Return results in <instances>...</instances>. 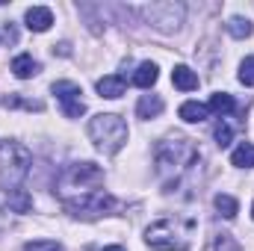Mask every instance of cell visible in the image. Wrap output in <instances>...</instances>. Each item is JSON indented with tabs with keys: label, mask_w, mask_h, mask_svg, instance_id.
<instances>
[{
	"label": "cell",
	"mask_w": 254,
	"mask_h": 251,
	"mask_svg": "<svg viewBox=\"0 0 254 251\" xmlns=\"http://www.w3.org/2000/svg\"><path fill=\"white\" fill-rule=\"evenodd\" d=\"M133 83H136L139 89H151V86L157 83V65L142 63L139 68H136V74H133Z\"/></svg>",
	"instance_id": "9a60e30c"
},
{
	"label": "cell",
	"mask_w": 254,
	"mask_h": 251,
	"mask_svg": "<svg viewBox=\"0 0 254 251\" xmlns=\"http://www.w3.org/2000/svg\"><path fill=\"white\" fill-rule=\"evenodd\" d=\"M163 98L160 95H142L139 98V104H136V116L139 119H157L160 113H163Z\"/></svg>",
	"instance_id": "8fae6325"
},
{
	"label": "cell",
	"mask_w": 254,
	"mask_h": 251,
	"mask_svg": "<svg viewBox=\"0 0 254 251\" xmlns=\"http://www.w3.org/2000/svg\"><path fill=\"white\" fill-rule=\"evenodd\" d=\"M207 107L204 104H198V101H187L184 107H181V119L184 122H190V125H198V122H204L207 119Z\"/></svg>",
	"instance_id": "2e32d148"
},
{
	"label": "cell",
	"mask_w": 254,
	"mask_h": 251,
	"mask_svg": "<svg viewBox=\"0 0 254 251\" xmlns=\"http://www.w3.org/2000/svg\"><path fill=\"white\" fill-rule=\"evenodd\" d=\"M145 243H148L154 251H187L190 249L187 234H184L172 219H160V222H154V225L145 231Z\"/></svg>",
	"instance_id": "8992f818"
},
{
	"label": "cell",
	"mask_w": 254,
	"mask_h": 251,
	"mask_svg": "<svg viewBox=\"0 0 254 251\" xmlns=\"http://www.w3.org/2000/svg\"><path fill=\"white\" fill-rule=\"evenodd\" d=\"M231 136H234V130H231L228 122H219V125L213 127V139H216L219 148H228V145H231Z\"/></svg>",
	"instance_id": "7402d4cb"
},
{
	"label": "cell",
	"mask_w": 254,
	"mask_h": 251,
	"mask_svg": "<svg viewBox=\"0 0 254 251\" xmlns=\"http://www.w3.org/2000/svg\"><path fill=\"white\" fill-rule=\"evenodd\" d=\"M6 201H9V207L15 210V213H27L30 207H33V198L27 195V189H12V192H6Z\"/></svg>",
	"instance_id": "e0dca14e"
},
{
	"label": "cell",
	"mask_w": 254,
	"mask_h": 251,
	"mask_svg": "<svg viewBox=\"0 0 254 251\" xmlns=\"http://www.w3.org/2000/svg\"><path fill=\"white\" fill-rule=\"evenodd\" d=\"M225 27H228V33H231L234 39H249V36H252V21H249V18H240V15H234Z\"/></svg>",
	"instance_id": "d6986e66"
},
{
	"label": "cell",
	"mask_w": 254,
	"mask_h": 251,
	"mask_svg": "<svg viewBox=\"0 0 254 251\" xmlns=\"http://www.w3.org/2000/svg\"><path fill=\"white\" fill-rule=\"evenodd\" d=\"M252 219H254V207H252Z\"/></svg>",
	"instance_id": "4316f807"
},
{
	"label": "cell",
	"mask_w": 254,
	"mask_h": 251,
	"mask_svg": "<svg viewBox=\"0 0 254 251\" xmlns=\"http://www.w3.org/2000/svg\"><path fill=\"white\" fill-rule=\"evenodd\" d=\"M213 204H216V210H219L225 219H234V216H237V210H240L237 198H231V195H222V192L213 198Z\"/></svg>",
	"instance_id": "44dd1931"
},
{
	"label": "cell",
	"mask_w": 254,
	"mask_h": 251,
	"mask_svg": "<svg viewBox=\"0 0 254 251\" xmlns=\"http://www.w3.org/2000/svg\"><path fill=\"white\" fill-rule=\"evenodd\" d=\"M184 6L181 3H151V6H142V15H145V21L148 24H154L157 30H163V33H172V30H178L181 24H184Z\"/></svg>",
	"instance_id": "52a82bcc"
},
{
	"label": "cell",
	"mask_w": 254,
	"mask_h": 251,
	"mask_svg": "<svg viewBox=\"0 0 254 251\" xmlns=\"http://www.w3.org/2000/svg\"><path fill=\"white\" fill-rule=\"evenodd\" d=\"M24 251H63V246L57 240H33L24 246Z\"/></svg>",
	"instance_id": "603a6c76"
},
{
	"label": "cell",
	"mask_w": 254,
	"mask_h": 251,
	"mask_svg": "<svg viewBox=\"0 0 254 251\" xmlns=\"http://www.w3.org/2000/svg\"><path fill=\"white\" fill-rule=\"evenodd\" d=\"M101 251H125L122 246H110V249H101Z\"/></svg>",
	"instance_id": "484cf974"
},
{
	"label": "cell",
	"mask_w": 254,
	"mask_h": 251,
	"mask_svg": "<svg viewBox=\"0 0 254 251\" xmlns=\"http://www.w3.org/2000/svg\"><path fill=\"white\" fill-rule=\"evenodd\" d=\"M195 157H198V151H195L192 139H187V136H169V139H163L157 145V166H160V172L184 169V166L195 163Z\"/></svg>",
	"instance_id": "5b68a950"
},
{
	"label": "cell",
	"mask_w": 254,
	"mask_h": 251,
	"mask_svg": "<svg viewBox=\"0 0 254 251\" xmlns=\"http://www.w3.org/2000/svg\"><path fill=\"white\" fill-rule=\"evenodd\" d=\"M12 71H15V77H18V80H30V77H36V74L42 71V65L36 63L30 54H21V57H15V60H12Z\"/></svg>",
	"instance_id": "4fadbf2b"
},
{
	"label": "cell",
	"mask_w": 254,
	"mask_h": 251,
	"mask_svg": "<svg viewBox=\"0 0 254 251\" xmlns=\"http://www.w3.org/2000/svg\"><path fill=\"white\" fill-rule=\"evenodd\" d=\"M30 166H33V157L21 142H15V139L0 142V187H3V192L21 189L24 178L30 175Z\"/></svg>",
	"instance_id": "6da1fadb"
},
{
	"label": "cell",
	"mask_w": 254,
	"mask_h": 251,
	"mask_svg": "<svg viewBox=\"0 0 254 251\" xmlns=\"http://www.w3.org/2000/svg\"><path fill=\"white\" fill-rule=\"evenodd\" d=\"M207 251H243V246H240L231 234H216V237L210 240Z\"/></svg>",
	"instance_id": "ffe728a7"
},
{
	"label": "cell",
	"mask_w": 254,
	"mask_h": 251,
	"mask_svg": "<svg viewBox=\"0 0 254 251\" xmlns=\"http://www.w3.org/2000/svg\"><path fill=\"white\" fill-rule=\"evenodd\" d=\"M95 89H98L101 98L116 101V98L125 95V77H122V74H107V77H101V80L95 83Z\"/></svg>",
	"instance_id": "30bf717a"
},
{
	"label": "cell",
	"mask_w": 254,
	"mask_h": 251,
	"mask_svg": "<svg viewBox=\"0 0 254 251\" xmlns=\"http://www.w3.org/2000/svg\"><path fill=\"white\" fill-rule=\"evenodd\" d=\"M231 163H234L237 169H252L254 166V145L252 142H240L237 151L231 154Z\"/></svg>",
	"instance_id": "5bb4252c"
},
{
	"label": "cell",
	"mask_w": 254,
	"mask_h": 251,
	"mask_svg": "<svg viewBox=\"0 0 254 251\" xmlns=\"http://www.w3.org/2000/svg\"><path fill=\"white\" fill-rule=\"evenodd\" d=\"M240 83L243 86H254V57H246L240 65Z\"/></svg>",
	"instance_id": "cb8c5ba5"
},
{
	"label": "cell",
	"mask_w": 254,
	"mask_h": 251,
	"mask_svg": "<svg viewBox=\"0 0 254 251\" xmlns=\"http://www.w3.org/2000/svg\"><path fill=\"white\" fill-rule=\"evenodd\" d=\"M54 95L60 98V104H63V113L68 119H80L83 113H86V104H83V92H80V86L77 83H71V80H60V83H54Z\"/></svg>",
	"instance_id": "ba28073f"
},
{
	"label": "cell",
	"mask_w": 254,
	"mask_h": 251,
	"mask_svg": "<svg viewBox=\"0 0 254 251\" xmlns=\"http://www.w3.org/2000/svg\"><path fill=\"white\" fill-rule=\"evenodd\" d=\"M63 207L77 219H101V216L113 213L119 207V201L107 189H92V192H83V195L63 198Z\"/></svg>",
	"instance_id": "3957f363"
},
{
	"label": "cell",
	"mask_w": 254,
	"mask_h": 251,
	"mask_svg": "<svg viewBox=\"0 0 254 251\" xmlns=\"http://www.w3.org/2000/svg\"><path fill=\"white\" fill-rule=\"evenodd\" d=\"M89 136H92L98 151L119 154L127 142V125H125V119L116 116V113H101V116H95L89 122Z\"/></svg>",
	"instance_id": "7a4b0ae2"
},
{
	"label": "cell",
	"mask_w": 254,
	"mask_h": 251,
	"mask_svg": "<svg viewBox=\"0 0 254 251\" xmlns=\"http://www.w3.org/2000/svg\"><path fill=\"white\" fill-rule=\"evenodd\" d=\"M234 107H237V104H234V98H231L228 92H216V95L210 98V107H207V110L216 113V116H228Z\"/></svg>",
	"instance_id": "ac0fdd59"
},
{
	"label": "cell",
	"mask_w": 254,
	"mask_h": 251,
	"mask_svg": "<svg viewBox=\"0 0 254 251\" xmlns=\"http://www.w3.org/2000/svg\"><path fill=\"white\" fill-rule=\"evenodd\" d=\"M6 228V216H3V210H0V231Z\"/></svg>",
	"instance_id": "d4e9b609"
},
{
	"label": "cell",
	"mask_w": 254,
	"mask_h": 251,
	"mask_svg": "<svg viewBox=\"0 0 254 251\" xmlns=\"http://www.w3.org/2000/svg\"><path fill=\"white\" fill-rule=\"evenodd\" d=\"M172 83H175L181 92H192V89H198V74L192 71L190 65H175V71H172Z\"/></svg>",
	"instance_id": "7c38bea8"
},
{
	"label": "cell",
	"mask_w": 254,
	"mask_h": 251,
	"mask_svg": "<svg viewBox=\"0 0 254 251\" xmlns=\"http://www.w3.org/2000/svg\"><path fill=\"white\" fill-rule=\"evenodd\" d=\"M24 21H27V27H30L33 33H45V30H51V24H54V12H51L48 6H33V9H27Z\"/></svg>",
	"instance_id": "9c48e42d"
},
{
	"label": "cell",
	"mask_w": 254,
	"mask_h": 251,
	"mask_svg": "<svg viewBox=\"0 0 254 251\" xmlns=\"http://www.w3.org/2000/svg\"><path fill=\"white\" fill-rule=\"evenodd\" d=\"M101 181H104L101 166H95V163H71L60 175V198H71V192L74 195L92 192V189H98Z\"/></svg>",
	"instance_id": "277c9868"
}]
</instances>
